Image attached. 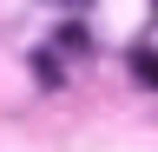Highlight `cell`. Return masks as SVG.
Listing matches in <instances>:
<instances>
[{
	"instance_id": "1",
	"label": "cell",
	"mask_w": 158,
	"mask_h": 152,
	"mask_svg": "<svg viewBox=\"0 0 158 152\" xmlns=\"http://www.w3.org/2000/svg\"><path fill=\"white\" fill-rule=\"evenodd\" d=\"M132 73L145 86H158V46H132Z\"/></svg>"
},
{
	"instance_id": "2",
	"label": "cell",
	"mask_w": 158,
	"mask_h": 152,
	"mask_svg": "<svg viewBox=\"0 0 158 152\" xmlns=\"http://www.w3.org/2000/svg\"><path fill=\"white\" fill-rule=\"evenodd\" d=\"M86 27H66V33H59V40H53V53H73V60H86Z\"/></svg>"
}]
</instances>
